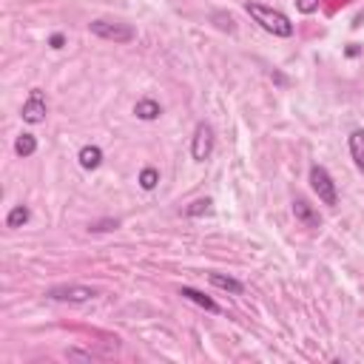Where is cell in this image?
Returning a JSON list of instances; mask_svg holds the SVG:
<instances>
[{
  "label": "cell",
  "instance_id": "cell-6",
  "mask_svg": "<svg viewBox=\"0 0 364 364\" xmlns=\"http://www.w3.org/2000/svg\"><path fill=\"white\" fill-rule=\"evenodd\" d=\"M48 299H58V302H88V299H94V290L83 288V285H58V288L48 290Z\"/></svg>",
  "mask_w": 364,
  "mask_h": 364
},
{
  "label": "cell",
  "instance_id": "cell-16",
  "mask_svg": "<svg viewBox=\"0 0 364 364\" xmlns=\"http://www.w3.org/2000/svg\"><path fill=\"white\" fill-rule=\"evenodd\" d=\"M211 208H214V202L211 199H196V202H191L188 205V217H202V214H211Z\"/></svg>",
  "mask_w": 364,
  "mask_h": 364
},
{
  "label": "cell",
  "instance_id": "cell-5",
  "mask_svg": "<svg viewBox=\"0 0 364 364\" xmlns=\"http://www.w3.org/2000/svg\"><path fill=\"white\" fill-rule=\"evenodd\" d=\"M211 151H214V131H211V126L199 123L196 131H194L191 154H194V160H196V163H205L208 157H211Z\"/></svg>",
  "mask_w": 364,
  "mask_h": 364
},
{
  "label": "cell",
  "instance_id": "cell-19",
  "mask_svg": "<svg viewBox=\"0 0 364 364\" xmlns=\"http://www.w3.org/2000/svg\"><path fill=\"white\" fill-rule=\"evenodd\" d=\"M63 34H55V37H51V48H63Z\"/></svg>",
  "mask_w": 364,
  "mask_h": 364
},
{
  "label": "cell",
  "instance_id": "cell-17",
  "mask_svg": "<svg viewBox=\"0 0 364 364\" xmlns=\"http://www.w3.org/2000/svg\"><path fill=\"white\" fill-rule=\"evenodd\" d=\"M296 9H299L302 15H314V12L319 9V0H296Z\"/></svg>",
  "mask_w": 364,
  "mask_h": 364
},
{
  "label": "cell",
  "instance_id": "cell-18",
  "mask_svg": "<svg viewBox=\"0 0 364 364\" xmlns=\"http://www.w3.org/2000/svg\"><path fill=\"white\" fill-rule=\"evenodd\" d=\"M120 222L117 220H109V222H97V225H91V231H114Z\"/></svg>",
  "mask_w": 364,
  "mask_h": 364
},
{
  "label": "cell",
  "instance_id": "cell-10",
  "mask_svg": "<svg viewBox=\"0 0 364 364\" xmlns=\"http://www.w3.org/2000/svg\"><path fill=\"white\" fill-rule=\"evenodd\" d=\"M134 114H137L140 120H157V117L163 114V109H160L157 100H140L137 106H134Z\"/></svg>",
  "mask_w": 364,
  "mask_h": 364
},
{
  "label": "cell",
  "instance_id": "cell-11",
  "mask_svg": "<svg viewBox=\"0 0 364 364\" xmlns=\"http://www.w3.org/2000/svg\"><path fill=\"white\" fill-rule=\"evenodd\" d=\"M100 163H102V151H100L97 145H86V148L80 151V166H83L86 171L100 168Z\"/></svg>",
  "mask_w": 364,
  "mask_h": 364
},
{
  "label": "cell",
  "instance_id": "cell-13",
  "mask_svg": "<svg viewBox=\"0 0 364 364\" xmlns=\"http://www.w3.org/2000/svg\"><path fill=\"white\" fill-rule=\"evenodd\" d=\"M29 217H32V214H29L26 205H15L12 211H9V217H6V225H9V228H23V225L29 222Z\"/></svg>",
  "mask_w": 364,
  "mask_h": 364
},
{
  "label": "cell",
  "instance_id": "cell-4",
  "mask_svg": "<svg viewBox=\"0 0 364 364\" xmlns=\"http://www.w3.org/2000/svg\"><path fill=\"white\" fill-rule=\"evenodd\" d=\"M46 114H48L46 94H43L40 88H32V91H29V100L23 102V120H26L29 126H37V123L46 120Z\"/></svg>",
  "mask_w": 364,
  "mask_h": 364
},
{
  "label": "cell",
  "instance_id": "cell-2",
  "mask_svg": "<svg viewBox=\"0 0 364 364\" xmlns=\"http://www.w3.org/2000/svg\"><path fill=\"white\" fill-rule=\"evenodd\" d=\"M91 34L102 37V40H114V43H131L137 37V29L128 23H112V20H94L88 23Z\"/></svg>",
  "mask_w": 364,
  "mask_h": 364
},
{
  "label": "cell",
  "instance_id": "cell-15",
  "mask_svg": "<svg viewBox=\"0 0 364 364\" xmlns=\"http://www.w3.org/2000/svg\"><path fill=\"white\" fill-rule=\"evenodd\" d=\"M157 182H160V171H157V168H142L140 185H142L145 191H154V188H157Z\"/></svg>",
  "mask_w": 364,
  "mask_h": 364
},
{
  "label": "cell",
  "instance_id": "cell-12",
  "mask_svg": "<svg viewBox=\"0 0 364 364\" xmlns=\"http://www.w3.org/2000/svg\"><path fill=\"white\" fill-rule=\"evenodd\" d=\"M208 279H211V285H217V288H222V290H228V293H242V290H245L242 282H236V279H231V276H225V274H211Z\"/></svg>",
  "mask_w": 364,
  "mask_h": 364
},
{
  "label": "cell",
  "instance_id": "cell-8",
  "mask_svg": "<svg viewBox=\"0 0 364 364\" xmlns=\"http://www.w3.org/2000/svg\"><path fill=\"white\" fill-rule=\"evenodd\" d=\"M350 157H353L356 168L364 174V131H353L350 134Z\"/></svg>",
  "mask_w": 364,
  "mask_h": 364
},
{
  "label": "cell",
  "instance_id": "cell-9",
  "mask_svg": "<svg viewBox=\"0 0 364 364\" xmlns=\"http://www.w3.org/2000/svg\"><path fill=\"white\" fill-rule=\"evenodd\" d=\"M180 296H185L188 302H194V304H199V307H205V310H211V314H220V304H217L214 299H208L205 293L194 290V288H182V290H180Z\"/></svg>",
  "mask_w": 364,
  "mask_h": 364
},
{
  "label": "cell",
  "instance_id": "cell-14",
  "mask_svg": "<svg viewBox=\"0 0 364 364\" xmlns=\"http://www.w3.org/2000/svg\"><path fill=\"white\" fill-rule=\"evenodd\" d=\"M15 151H18V157H32V154L37 151V140L32 134H20L18 142H15Z\"/></svg>",
  "mask_w": 364,
  "mask_h": 364
},
{
  "label": "cell",
  "instance_id": "cell-3",
  "mask_svg": "<svg viewBox=\"0 0 364 364\" xmlns=\"http://www.w3.org/2000/svg\"><path fill=\"white\" fill-rule=\"evenodd\" d=\"M310 188L316 191V196H319L325 205H336V202H339L336 182H333V177L328 174V168H322V166L310 168Z\"/></svg>",
  "mask_w": 364,
  "mask_h": 364
},
{
  "label": "cell",
  "instance_id": "cell-1",
  "mask_svg": "<svg viewBox=\"0 0 364 364\" xmlns=\"http://www.w3.org/2000/svg\"><path fill=\"white\" fill-rule=\"evenodd\" d=\"M245 12L262 26L265 32L276 34V37H290L293 34V23L288 20V15H282L279 9H271L265 4H256V0H250V4H245Z\"/></svg>",
  "mask_w": 364,
  "mask_h": 364
},
{
  "label": "cell",
  "instance_id": "cell-7",
  "mask_svg": "<svg viewBox=\"0 0 364 364\" xmlns=\"http://www.w3.org/2000/svg\"><path fill=\"white\" fill-rule=\"evenodd\" d=\"M293 214H296V220H299L304 228H319V225H322L319 214L314 211V205H307V199H296V202H293Z\"/></svg>",
  "mask_w": 364,
  "mask_h": 364
}]
</instances>
